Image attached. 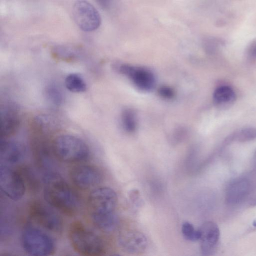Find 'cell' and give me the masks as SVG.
<instances>
[{"mask_svg":"<svg viewBox=\"0 0 256 256\" xmlns=\"http://www.w3.org/2000/svg\"><path fill=\"white\" fill-rule=\"evenodd\" d=\"M18 171L24 180L26 187L29 188L32 191H36L40 186L39 181L32 170L24 166Z\"/></svg>","mask_w":256,"mask_h":256,"instance_id":"ffe728a7","label":"cell"},{"mask_svg":"<svg viewBox=\"0 0 256 256\" xmlns=\"http://www.w3.org/2000/svg\"><path fill=\"white\" fill-rule=\"evenodd\" d=\"M252 225L256 227V220H255L254 221V222H252Z\"/></svg>","mask_w":256,"mask_h":256,"instance_id":"83f0119b","label":"cell"},{"mask_svg":"<svg viewBox=\"0 0 256 256\" xmlns=\"http://www.w3.org/2000/svg\"><path fill=\"white\" fill-rule=\"evenodd\" d=\"M26 150L21 143L13 140L1 139L0 142V164L10 166L22 161Z\"/></svg>","mask_w":256,"mask_h":256,"instance_id":"4fadbf2b","label":"cell"},{"mask_svg":"<svg viewBox=\"0 0 256 256\" xmlns=\"http://www.w3.org/2000/svg\"><path fill=\"white\" fill-rule=\"evenodd\" d=\"M66 87L74 92H82L86 89V84L84 78L78 74H70L64 80Z\"/></svg>","mask_w":256,"mask_h":256,"instance_id":"ac0fdd59","label":"cell"},{"mask_svg":"<svg viewBox=\"0 0 256 256\" xmlns=\"http://www.w3.org/2000/svg\"><path fill=\"white\" fill-rule=\"evenodd\" d=\"M0 188L9 198L18 200L24 196L26 186L20 172L0 164Z\"/></svg>","mask_w":256,"mask_h":256,"instance_id":"52a82bcc","label":"cell"},{"mask_svg":"<svg viewBox=\"0 0 256 256\" xmlns=\"http://www.w3.org/2000/svg\"><path fill=\"white\" fill-rule=\"evenodd\" d=\"M97 4L104 8H108L111 5L113 0H95Z\"/></svg>","mask_w":256,"mask_h":256,"instance_id":"484cf974","label":"cell"},{"mask_svg":"<svg viewBox=\"0 0 256 256\" xmlns=\"http://www.w3.org/2000/svg\"><path fill=\"white\" fill-rule=\"evenodd\" d=\"M160 94L165 98H171L174 96L173 90L170 88L163 86L159 90Z\"/></svg>","mask_w":256,"mask_h":256,"instance_id":"d4e9b609","label":"cell"},{"mask_svg":"<svg viewBox=\"0 0 256 256\" xmlns=\"http://www.w3.org/2000/svg\"><path fill=\"white\" fill-rule=\"evenodd\" d=\"M118 241L122 250L131 254L142 253L148 246L145 235L136 230L124 231L119 236Z\"/></svg>","mask_w":256,"mask_h":256,"instance_id":"9a60e30c","label":"cell"},{"mask_svg":"<svg viewBox=\"0 0 256 256\" xmlns=\"http://www.w3.org/2000/svg\"><path fill=\"white\" fill-rule=\"evenodd\" d=\"M116 66L120 72L130 78L140 89L150 90L154 87L155 79L153 74L149 70L142 68L124 64Z\"/></svg>","mask_w":256,"mask_h":256,"instance_id":"8fae6325","label":"cell"},{"mask_svg":"<svg viewBox=\"0 0 256 256\" xmlns=\"http://www.w3.org/2000/svg\"><path fill=\"white\" fill-rule=\"evenodd\" d=\"M250 184L244 178L233 180L228 186L226 192V200L229 204L235 206L245 200L250 194Z\"/></svg>","mask_w":256,"mask_h":256,"instance_id":"2e32d148","label":"cell"},{"mask_svg":"<svg viewBox=\"0 0 256 256\" xmlns=\"http://www.w3.org/2000/svg\"><path fill=\"white\" fill-rule=\"evenodd\" d=\"M236 95L234 90L228 86H220L218 87L213 94L214 102L218 105H226L234 102Z\"/></svg>","mask_w":256,"mask_h":256,"instance_id":"e0dca14e","label":"cell"},{"mask_svg":"<svg viewBox=\"0 0 256 256\" xmlns=\"http://www.w3.org/2000/svg\"><path fill=\"white\" fill-rule=\"evenodd\" d=\"M54 156L66 162L86 160L90 156L89 148L80 138L71 134H62L54 138L52 144Z\"/></svg>","mask_w":256,"mask_h":256,"instance_id":"277c9868","label":"cell"},{"mask_svg":"<svg viewBox=\"0 0 256 256\" xmlns=\"http://www.w3.org/2000/svg\"><path fill=\"white\" fill-rule=\"evenodd\" d=\"M72 14L76 24L83 31H94L100 24L98 11L86 0H76L73 6Z\"/></svg>","mask_w":256,"mask_h":256,"instance_id":"ba28073f","label":"cell"},{"mask_svg":"<svg viewBox=\"0 0 256 256\" xmlns=\"http://www.w3.org/2000/svg\"><path fill=\"white\" fill-rule=\"evenodd\" d=\"M51 207L40 200L32 201L28 207L29 215L34 222L45 229L60 232L63 228L62 220Z\"/></svg>","mask_w":256,"mask_h":256,"instance_id":"8992f818","label":"cell"},{"mask_svg":"<svg viewBox=\"0 0 256 256\" xmlns=\"http://www.w3.org/2000/svg\"><path fill=\"white\" fill-rule=\"evenodd\" d=\"M44 94L48 101L55 106H60L63 102L62 92L55 84L52 83L46 86Z\"/></svg>","mask_w":256,"mask_h":256,"instance_id":"d6986e66","label":"cell"},{"mask_svg":"<svg viewBox=\"0 0 256 256\" xmlns=\"http://www.w3.org/2000/svg\"><path fill=\"white\" fill-rule=\"evenodd\" d=\"M70 177L76 187L87 190L99 184L102 179V174L95 166L82 165L73 168L70 172Z\"/></svg>","mask_w":256,"mask_h":256,"instance_id":"9c48e42d","label":"cell"},{"mask_svg":"<svg viewBox=\"0 0 256 256\" xmlns=\"http://www.w3.org/2000/svg\"><path fill=\"white\" fill-rule=\"evenodd\" d=\"M68 238L74 250L81 255L100 256L106 252L102 240L80 221L70 224Z\"/></svg>","mask_w":256,"mask_h":256,"instance_id":"3957f363","label":"cell"},{"mask_svg":"<svg viewBox=\"0 0 256 256\" xmlns=\"http://www.w3.org/2000/svg\"><path fill=\"white\" fill-rule=\"evenodd\" d=\"M40 136L32 141V150L36 163L42 170H48L52 168L53 156L52 146Z\"/></svg>","mask_w":256,"mask_h":256,"instance_id":"7c38bea8","label":"cell"},{"mask_svg":"<svg viewBox=\"0 0 256 256\" xmlns=\"http://www.w3.org/2000/svg\"><path fill=\"white\" fill-rule=\"evenodd\" d=\"M55 54L64 60H72L77 56L74 50L68 48H58L55 50Z\"/></svg>","mask_w":256,"mask_h":256,"instance_id":"cb8c5ba5","label":"cell"},{"mask_svg":"<svg viewBox=\"0 0 256 256\" xmlns=\"http://www.w3.org/2000/svg\"><path fill=\"white\" fill-rule=\"evenodd\" d=\"M117 202V194L110 188L100 187L91 192L88 198V207L92 220L97 228L106 232L116 228Z\"/></svg>","mask_w":256,"mask_h":256,"instance_id":"6da1fadb","label":"cell"},{"mask_svg":"<svg viewBox=\"0 0 256 256\" xmlns=\"http://www.w3.org/2000/svg\"><path fill=\"white\" fill-rule=\"evenodd\" d=\"M250 54L252 56L256 58V42L252 46L250 50Z\"/></svg>","mask_w":256,"mask_h":256,"instance_id":"4316f807","label":"cell"},{"mask_svg":"<svg viewBox=\"0 0 256 256\" xmlns=\"http://www.w3.org/2000/svg\"><path fill=\"white\" fill-rule=\"evenodd\" d=\"M256 139V128H246L236 132L228 138L227 142L236 140L245 142Z\"/></svg>","mask_w":256,"mask_h":256,"instance_id":"44dd1931","label":"cell"},{"mask_svg":"<svg viewBox=\"0 0 256 256\" xmlns=\"http://www.w3.org/2000/svg\"><path fill=\"white\" fill-rule=\"evenodd\" d=\"M0 137L6 138L18 130L20 122L19 112L15 106L6 104L0 108Z\"/></svg>","mask_w":256,"mask_h":256,"instance_id":"5bb4252c","label":"cell"},{"mask_svg":"<svg viewBox=\"0 0 256 256\" xmlns=\"http://www.w3.org/2000/svg\"><path fill=\"white\" fill-rule=\"evenodd\" d=\"M122 122L125 130L128 132H133L136 128V122L134 113L132 110H126L122 114Z\"/></svg>","mask_w":256,"mask_h":256,"instance_id":"603a6c76","label":"cell"},{"mask_svg":"<svg viewBox=\"0 0 256 256\" xmlns=\"http://www.w3.org/2000/svg\"><path fill=\"white\" fill-rule=\"evenodd\" d=\"M200 248L202 254L212 255L218 248L220 231L218 225L210 221L204 222L199 228Z\"/></svg>","mask_w":256,"mask_h":256,"instance_id":"30bf717a","label":"cell"},{"mask_svg":"<svg viewBox=\"0 0 256 256\" xmlns=\"http://www.w3.org/2000/svg\"><path fill=\"white\" fill-rule=\"evenodd\" d=\"M21 242L24 250L30 255H52L56 250L55 243L48 234L31 226H27L23 229Z\"/></svg>","mask_w":256,"mask_h":256,"instance_id":"5b68a950","label":"cell"},{"mask_svg":"<svg viewBox=\"0 0 256 256\" xmlns=\"http://www.w3.org/2000/svg\"><path fill=\"white\" fill-rule=\"evenodd\" d=\"M182 232L184 237L188 240L196 242L200 240V232L188 222H184L182 226Z\"/></svg>","mask_w":256,"mask_h":256,"instance_id":"7402d4cb","label":"cell"},{"mask_svg":"<svg viewBox=\"0 0 256 256\" xmlns=\"http://www.w3.org/2000/svg\"><path fill=\"white\" fill-rule=\"evenodd\" d=\"M44 194L46 202L52 207L66 215L74 216L80 209V202L78 194L54 174L46 175Z\"/></svg>","mask_w":256,"mask_h":256,"instance_id":"7a4b0ae2","label":"cell"},{"mask_svg":"<svg viewBox=\"0 0 256 256\" xmlns=\"http://www.w3.org/2000/svg\"><path fill=\"white\" fill-rule=\"evenodd\" d=\"M254 160L256 163V152L254 156Z\"/></svg>","mask_w":256,"mask_h":256,"instance_id":"f1b7e54d","label":"cell"}]
</instances>
